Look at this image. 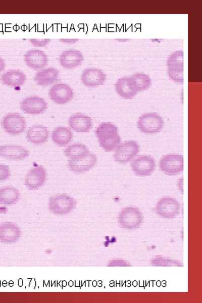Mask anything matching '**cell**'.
I'll return each mask as SVG.
<instances>
[{
  "instance_id": "6da1fadb",
  "label": "cell",
  "mask_w": 202,
  "mask_h": 303,
  "mask_svg": "<svg viewBox=\"0 0 202 303\" xmlns=\"http://www.w3.org/2000/svg\"><path fill=\"white\" fill-rule=\"evenodd\" d=\"M95 134L100 147L106 152L114 150L121 144L117 127L110 122H103L95 129Z\"/></svg>"
},
{
  "instance_id": "7a4b0ae2",
  "label": "cell",
  "mask_w": 202,
  "mask_h": 303,
  "mask_svg": "<svg viewBox=\"0 0 202 303\" xmlns=\"http://www.w3.org/2000/svg\"><path fill=\"white\" fill-rule=\"evenodd\" d=\"M76 205V200L67 193H60L49 197L48 208L56 215H65L72 212Z\"/></svg>"
},
{
  "instance_id": "3957f363",
  "label": "cell",
  "mask_w": 202,
  "mask_h": 303,
  "mask_svg": "<svg viewBox=\"0 0 202 303\" xmlns=\"http://www.w3.org/2000/svg\"><path fill=\"white\" fill-rule=\"evenodd\" d=\"M164 125L163 118L159 114L148 112L142 114L137 121V127L142 133L154 134L160 132Z\"/></svg>"
},
{
  "instance_id": "277c9868",
  "label": "cell",
  "mask_w": 202,
  "mask_h": 303,
  "mask_svg": "<svg viewBox=\"0 0 202 303\" xmlns=\"http://www.w3.org/2000/svg\"><path fill=\"white\" fill-rule=\"evenodd\" d=\"M183 59V52L177 50L169 56L167 62L168 76L172 80L181 84L184 82Z\"/></svg>"
},
{
  "instance_id": "5b68a950",
  "label": "cell",
  "mask_w": 202,
  "mask_h": 303,
  "mask_svg": "<svg viewBox=\"0 0 202 303\" xmlns=\"http://www.w3.org/2000/svg\"><path fill=\"white\" fill-rule=\"evenodd\" d=\"M118 219L122 227L131 230L137 228L141 225L143 221V216L138 209L126 207L120 212Z\"/></svg>"
},
{
  "instance_id": "8992f818",
  "label": "cell",
  "mask_w": 202,
  "mask_h": 303,
  "mask_svg": "<svg viewBox=\"0 0 202 303\" xmlns=\"http://www.w3.org/2000/svg\"><path fill=\"white\" fill-rule=\"evenodd\" d=\"M160 170L168 175H176L181 173L184 169L183 155L170 154L163 157L159 162Z\"/></svg>"
},
{
  "instance_id": "52a82bcc",
  "label": "cell",
  "mask_w": 202,
  "mask_h": 303,
  "mask_svg": "<svg viewBox=\"0 0 202 303\" xmlns=\"http://www.w3.org/2000/svg\"><path fill=\"white\" fill-rule=\"evenodd\" d=\"M2 126L8 134L17 136L22 134L26 128L25 118L17 113L7 114L2 121Z\"/></svg>"
},
{
  "instance_id": "ba28073f",
  "label": "cell",
  "mask_w": 202,
  "mask_h": 303,
  "mask_svg": "<svg viewBox=\"0 0 202 303\" xmlns=\"http://www.w3.org/2000/svg\"><path fill=\"white\" fill-rule=\"evenodd\" d=\"M139 149V145L136 141L130 140L125 141L115 149L114 160L120 164L128 163L135 158Z\"/></svg>"
},
{
  "instance_id": "9c48e42d",
  "label": "cell",
  "mask_w": 202,
  "mask_h": 303,
  "mask_svg": "<svg viewBox=\"0 0 202 303\" xmlns=\"http://www.w3.org/2000/svg\"><path fill=\"white\" fill-rule=\"evenodd\" d=\"M156 167L155 159L149 155H141L131 161L130 167L137 176L141 177L150 175Z\"/></svg>"
},
{
  "instance_id": "30bf717a",
  "label": "cell",
  "mask_w": 202,
  "mask_h": 303,
  "mask_svg": "<svg viewBox=\"0 0 202 303\" xmlns=\"http://www.w3.org/2000/svg\"><path fill=\"white\" fill-rule=\"evenodd\" d=\"M180 205L175 198L165 197L156 204L155 210L160 216L167 219L176 217L179 213Z\"/></svg>"
},
{
  "instance_id": "8fae6325",
  "label": "cell",
  "mask_w": 202,
  "mask_h": 303,
  "mask_svg": "<svg viewBox=\"0 0 202 303\" xmlns=\"http://www.w3.org/2000/svg\"><path fill=\"white\" fill-rule=\"evenodd\" d=\"M47 178L46 170L42 166H35L30 169L25 178V185L30 190L40 188L45 184Z\"/></svg>"
},
{
  "instance_id": "7c38bea8",
  "label": "cell",
  "mask_w": 202,
  "mask_h": 303,
  "mask_svg": "<svg viewBox=\"0 0 202 303\" xmlns=\"http://www.w3.org/2000/svg\"><path fill=\"white\" fill-rule=\"evenodd\" d=\"M49 96L52 100L58 105L69 103L73 97L74 92L71 87L66 83H60L54 85L49 90Z\"/></svg>"
},
{
  "instance_id": "4fadbf2b",
  "label": "cell",
  "mask_w": 202,
  "mask_h": 303,
  "mask_svg": "<svg viewBox=\"0 0 202 303\" xmlns=\"http://www.w3.org/2000/svg\"><path fill=\"white\" fill-rule=\"evenodd\" d=\"M22 111L28 114L39 115L43 113L47 108V104L42 97L31 96L24 98L20 103Z\"/></svg>"
},
{
  "instance_id": "5bb4252c",
  "label": "cell",
  "mask_w": 202,
  "mask_h": 303,
  "mask_svg": "<svg viewBox=\"0 0 202 303\" xmlns=\"http://www.w3.org/2000/svg\"><path fill=\"white\" fill-rule=\"evenodd\" d=\"M97 162L96 156L89 153L85 156L78 159L70 160L68 167L72 172L80 174L86 172L93 168Z\"/></svg>"
},
{
  "instance_id": "9a60e30c",
  "label": "cell",
  "mask_w": 202,
  "mask_h": 303,
  "mask_svg": "<svg viewBox=\"0 0 202 303\" xmlns=\"http://www.w3.org/2000/svg\"><path fill=\"white\" fill-rule=\"evenodd\" d=\"M21 236L18 225L13 222H7L0 224V242L5 244L16 243Z\"/></svg>"
},
{
  "instance_id": "2e32d148",
  "label": "cell",
  "mask_w": 202,
  "mask_h": 303,
  "mask_svg": "<svg viewBox=\"0 0 202 303\" xmlns=\"http://www.w3.org/2000/svg\"><path fill=\"white\" fill-rule=\"evenodd\" d=\"M24 60L26 65L33 69H41L47 64L48 57L42 50L31 49L24 54Z\"/></svg>"
},
{
  "instance_id": "e0dca14e",
  "label": "cell",
  "mask_w": 202,
  "mask_h": 303,
  "mask_svg": "<svg viewBox=\"0 0 202 303\" xmlns=\"http://www.w3.org/2000/svg\"><path fill=\"white\" fill-rule=\"evenodd\" d=\"M61 65L67 69H72L80 65L84 60L82 53L75 49H69L63 51L60 55Z\"/></svg>"
},
{
  "instance_id": "ac0fdd59",
  "label": "cell",
  "mask_w": 202,
  "mask_h": 303,
  "mask_svg": "<svg viewBox=\"0 0 202 303\" xmlns=\"http://www.w3.org/2000/svg\"><path fill=\"white\" fill-rule=\"evenodd\" d=\"M81 80L84 85L93 87L104 84L106 80V75L100 69L87 68L82 72Z\"/></svg>"
},
{
  "instance_id": "d6986e66",
  "label": "cell",
  "mask_w": 202,
  "mask_h": 303,
  "mask_svg": "<svg viewBox=\"0 0 202 303\" xmlns=\"http://www.w3.org/2000/svg\"><path fill=\"white\" fill-rule=\"evenodd\" d=\"M29 154L25 147L17 145L0 146V157L12 161H21L27 158Z\"/></svg>"
},
{
  "instance_id": "ffe728a7",
  "label": "cell",
  "mask_w": 202,
  "mask_h": 303,
  "mask_svg": "<svg viewBox=\"0 0 202 303\" xmlns=\"http://www.w3.org/2000/svg\"><path fill=\"white\" fill-rule=\"evenodd\" d=\"M68 123L70 128L76 132H88L92 127V121L90 117L80 113L71 116Z\"/></svg>"
},
{
  "instance_id": "44dd1931",
  "label": "cell",
  "mask_w": 202,
  "mask_h": 303,
  "mask_svg": "<svg viewBox=\"0 0 202 303\" xmlns=\"http://www.w3.org/2000/svg\"><path fill=\"white\" fill-rule=\"evenodd\" d=\"M49 136L47 128L41 125H34L26 133L27 140L34 145H40L46 142Z\"/></svg>"
},
{
  "instance_id": "7402d4cb",
  "label": "cell",
  "mask_w": 202,
  "mask_h": 303,
  "mask_svg": "<svg viewBox=\"0 0 202 303\" xmlns=\"http://www.w3.org/2000/svg\"><path fill=\"white\" fill-rule=\"evenodd\" d=\"M2 82L8 86L17 87L23 85L26 80V75L19 70H10L5 72L1 78Z\"/></svg>"
},
{
  "instance_id": "603a6c76",
  "label": "cell",
  "mask_w": 202,
  "mask_h": 303,
  "mask_svg": "<svg viewBox=\"0 0 202 303\" xmlns=\"http://www.w3.org/2000/svg\"><path fill=\"white\" fill-rule=\"evenodd\" d=\"M59 75V72L57 69L48 68L37 72L35 75L34 80L38 85L46 86L56 81Z\"/></svg>"
},
{
  "instance_id": "cb8c5ba5",
  "label": "cell",
  "mask_w": 202,
  "mask_h": 303,
  "mask_svg": "<svg viewBox=\"0 0 202 303\" xmlns=\"http://www.w3.org/2000/svg\"><path fill=\"white\" fill-rule=\"evenodd\" d=\"M73 133L71 130L64 126H58L54 129L52 134V139L54 143L60 146H65L72 140Z\"/></svg>"
},
{
  "instance_id": "d4e9b609",
  "label": "cell",
  "mask_w": 202,
  "mask_h": 303,
  "mask_svg": "<svg viewBox=\"0 0 202 303\" xmlns=\"http://www.w3.org/2000/svg\"><path fill=\"white\" fill-rule=\"evenodd\" d=\"M115 89L120 96L125 99L132 98L137 93L131 84L128 77L119 78L116 83Z\"/></svg>"
},
{
  "instance_id": "484cf974",
  "label": "cell",
  "mask_w": 202,
  "mask_h": 303,
  "mask_svg": "<svg viewBox=\"0 0 202 303\" xmlns=\"http://www.w3.org/2000/svg\"><path fill=\"white\" fill-rule=\"evenodd\" d=\"M20 193L18 189L12 186H5L0 188V204L11 206L19 199Z\"/></svg>"
},
{
  "instance_id": "4316f807",
  "label": "cell",
  "mask_w": 202,
  "mask_h": 303,
  "mask_svg": "<svg viewBox=\"0 0 202 303\" xmlns=\"http://www.w3.org/2000/svg\"><path fill=\"white\" fill-rule=\"evenodd\" d=\"M131 84L138 92L148 89L151 85V79L148 75L138 73L129 77Z\"/></svg>"
},
{
  "instance_id": "83f0119b",
  "label": "cell",
  "mask_w": 202,
  "mask_h": 303,
  "mask_svg": "<svg viewBox=\"0 0 202 303\" xmlns=\"http://www.w3.org/2000/svg\"><path fill=\"white\" fill-rule=\"evenodd\" d=\"M64 153L70 160H75L85 156L89 153V151L85 144L76 143L68 146L64 149Z\"/></svg>"
},
{
  "instance_id": "f1b7e54d",
  "label": "cell",
  "mask_w": 202,
  "mask_h": 303,
  "mask_svg": "<svg viewBox=\"0 0 202 303\" xmlns=\"http://www.w3.org/2000/svg\"><path fill=\"white\" fill-rule=\"evenodd\" d=\"M11 171L8 165L0 164V181L7 180L10 176Z\"/></svg>"
},
{
  "instance_id": "f546056e",
  "label": "cell",
  "mask_w": 202,
  "mask_h": 303,
  "mask_svg": "<svg viewBox=\"0 0 202 303\" xmlns=\"http://www.w3.org/2000/svg\"><path fill=\"white\" fill-rule=\"evenodd\" d=\"M50 39H29V42L34 46L36 47H44L47 45L50 41Z\"/></svg>"
},
{
  "instance_id": "4dcf8cb0",
  "label": "cell",
  "mask_w": 202,
  "mask_h": 303,
  "mask_svg": "<svg viewBox=\"0 0 202 303\" xmlns=\"http://www.w3.org/2000/svg\"><path fill=\"white\" fill-rule=\"evenodd\" d=\"M59 40L62 43L66 44H74L79 41V39L77 38H61Z\"/></svg>"
},
{
  "instance_id": "1f68e13d",
  "label": "cell",
  "mask_w": 202,
  "mask_h": 303,
  "mask_svg": "<svg viewBox=\"0 0 202 303\" xmlns=\"http://www.w3.org/2000/svg\"><path fill=\"white\" fill-rule=\"evenodd\" d=\"M177 186L178 188L182 191H183V178H181L179 179L177 183Z\"/></svg>"
},
{
  "instance_id": "d6a6232c",
  "label": "cell",
  "mask_w": 202,
  "mask_h": 303,
  "mask_svg": "<svg viewBox=\"0 0 202 303\" xmlns=\"http://www.w3.org/2000/svg\"><path fill=\"white\" fill-rule=\"evenodd\" d=\"M6 67V63L4 61V60L3 59V58H2L1 56H0V73L4 70V69H5Z\"/></svg>"
}]
</instances>
